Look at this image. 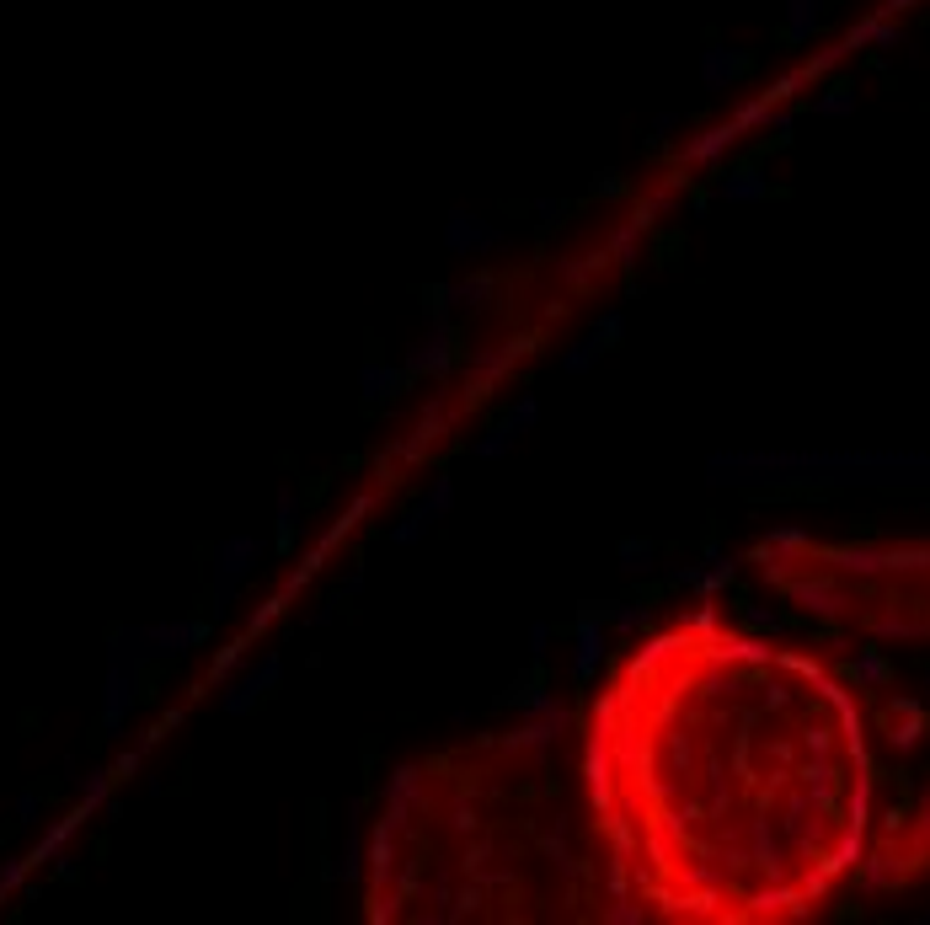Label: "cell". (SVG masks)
Here are the masks:
<instances>
[{"label": "cell", "mask_w": 930, "mask_h": 925, "mask_svg": "<svg viewBox=\"0 0 930 925\" xmlns=\"http://www.w3.org/2000/svg\"><path fill=\"white\" fill-rule=\"evenodd\" d=\"M765 193H770V182H765V172H754V166H743V172H727V177L717 182V198H722V204H759Z\"/></svg>", "instance_id": "ac0fdd59"}, {"label": "cell", "mask_w": 930, "mask_h": 925, "mask_svg": "<svg viewBox=\"0 0 930 925\" xmlns=\"http://www.w3.org/2000/svg\"><path fill=\"white\" fill-rule=\"evenodd\" d=\"M604 621H610V605H604V599L578 610V626H572V669H567L578 690L594 680L599 664H604V647H610V626Z\"/></svg>", "instance_id": "52a82bcc"}, {"label": "cell", "mask_w": 930, "mask_h": 925, "mask_svg": "<svg viewBox=\"0 0 930 925\" xmlns=\"http://www.w3.org/2000/svg\"><path fill=\"white\" fill-rule=\"evenodd\" d=\"M556 214H562V204H556V198H540V204H535V220H540V225H556Z\"/></svg>", "instance_id": "f35d334b"}, {"label": "cell", "mask_w": 930, "mask_h": 925, "mask_svg": "<svg viewBox=\"0 0 930 925\" xmlns=\"http://www.w3.org/2000/svg\"><path fill=\"white\" fill-rule=\"evenodd\" d=\"M359 819H364V803L353 797V803H348V829H343V861L327 872L332 883H359V877H364V845H359V829L364 824Z\"/></svg>", "instance_id": "9a60e30c"}, {"label": "cell", "mask_w": 930, "mask_h": 925, "mask_svg": "<svg viewBox=\"0 0 930 925\" xmlns=\"http://www.w3.org/2000/svg\"><path fill=\"white\" fill-rule=\"evenodd\" d=\"M604 353H610V348H604L594 332H583L578 343H572V348L562 353V375H588V369H594V364L604 359Z\"/></svg>", "instance_id": "603a6c76"}, {"label": "cell", "mask_w": 930, "mask_h": 925, "mask_svg": "<svg viewBox=\"0 0 930 925\" xmlns=\"http://www.w3.org/2000/svg\"><path fill=\"white\" fill-rule=\"evenodd\" d=\"M717 487H930V450H722Z\"/></svg>", "instance_id": "3957f363"}, {"label": "cell", "mask_w": 930, "mask_h": 925, "mask_svg": "<svg viewBox=\"0 0 930 925\" xmlns=\"http://www.w3.org/2000/svg\"><path fill=\"white\" fill-rule=\"evenodd\" d=\"M920 925H930V909H925V915H920Z\"/></svg>", "instance_id": "b9f144b4"}, {"label": "cell", "mask_w": 930, "mask_h": 925, "mask_svg": "<svg viewBox=\"0 0 930 925\" xmlns=\"http://www.w3.org/2000/svg\"><path fill=\"white\" fill-rule=\"evenodd\" d=\"M139 674L134 664H123V658H107V674H102V701H97V722L107 738H123V728H129L134 706H139Z\"/></svg>", "instance_id": "8992f818"}, {"label": "cell", "mask_w": 930, "mask_h": 925, "mask_svg": "<svg viewBox=\"0 0 930 925\" xmlns=\"http://www.w3.org/2000/svg\"><path fill=\"white\" fill-rule=\"evenodd\" d=\"M407 369L401 364H380V359H369L359 364V396H364V407H391L401 391H407Z\"/></svg>", "instance_id": "5bb4252c"}, {"label": "cell", "mask_w": 930, "mask_h": 925, "mask_svg": "<svg viewBox=\"0 0 930 925\" xmlns=\"http://www.w3.org/2000/svg\"><path fill=\"white\" fill-rule=\"evenodd\" d=\"M284 674V658L278 653H268V658H257L252 669L241 674V680H225V696H220V706L230 717H246V712H257V701L273 690V680Z\"/></svg>", "instance_id": "30bf717a"}, {"label": "cell", "mask_w": 930, "mask_h": 925, "mask_svg": "<svg viewBox=\"0 0 930 925\" xmlns=\"http://www.w3.org/2000/svg\"><path fill=\"white\" fill-rule=\"evenodd\" d=\"M615 557H620V573L647 578V573L658 567V546H653V541H642V535H631V541H620V546H615Z\"/></svg>", "instance_id": "7402d4cb"}, {"label": "cell", "mask_w": 930, "mask_h": 925, "mask_svg": "<svg viewBox=\"0 0 930 925\" xmlns=\"http://www.w3.org/2000/svg\"><path fill=\"white\" fill-rule=\"evenodd\" d=\"M145 637L155 658H188L193 647L209 642V621H155L145 626Z\"/></svg>", "instance_id": "7c38bea8"}, {"label": "cell", "mask_w": 930, "mask_h": 925, "mask_svg": "<svg viewBox=\"0 0 930 925\" xmlns=\"http://www.w3.org/2000/svg\"><path fill=\"white\" fill-rule=\"evenodd\" d=\"M428 530H433V514H428L423 503H417L412 514H407V519H401L396 530H391V546H417V541H423Z\"/></svg>", "instance_id": "484cf974"}, {"label": "cell", "mask_w": 930, "mask_h": 925, "mask_svg": "<svg viewBox=\"0 0 930 925\" xmlns=\"http://www.w3.org/2000/svg\"><path fill=\"white\" fill-rule=\"evenodd\" d=\"M503 706H508V712H540V706H551L546 674H540V669H524L519 680L503 690Z\"/></svg>", "instance_id": "e0dca14e"}, {"label": "cell", "mask_w": 930, "mask_h": 925, "mask_svg": "<svg viewBox=\"0 0 930 925\" xmlns=\"http://www.w3.org/2000/svg\"><path fill=\"white\" fill-rule=\"evenodd\" d=\"M733 578H738V562L727 557V551H717V546H711V551H706V562L695 567V583H690V594H701V599H717V594H722V589H727V583H733Z\"/></svg>", "instance_id": "2e32d148"}, {"label": "cell", "mask_w": 930, "mask_h": 925, "mask_svg": "<svg viewBox=\"0 0 930 925\" xmlns=\"http://www.w3.org/2000/svg\"><path fill=\"white\" fill-rule=\"evenodd\" d=\"M444 246L455 257H487V252L503 246V230L492 220H482V214H471V209H455L444 220Z\"/></svg>", "instance_id": "8fae6325"}, {"label": "cell", "mask_w": 930, "mask_h": 925, "mask_svg": "<svg viewBox=\"0 0 930 925\" xmlns=\"http://www.w3.org/2000/svg\"><path fill=\"white\" fill-rule=\"evenodd\" d=\"M11 808H17L22 824H38V819H43V797H38V792H17V803H11Z\"/></svg>", "instance_id": "8d00e7d4"}, {"label": "cell", "mask_w": 930, "mask_h": 925, "mask_svg": "<svg viewBox=\"0 0 930 925\" xmlns=\"http://www.w3.org/2000/svg\"><path fill=\"white\" fill-rule=\"evenodd\" d=\"M546 653H551V621H535L530 626V658L535 664H546Z\"/></svg>", "instance_id": "d590c367"}, {"label": "cell", "mask_w": 930, "mask_h": 925, "mask_svg": "<svg viewBox=\"0 0 930 925\" xmlns=\"http://www.w3.org/2000/svg\"><path fill=\"white\" fill-rule=\"evenodd\" d=\"M588 332H594L604 348H615V343H620V332H626V311H620V305H615V311H604V316H599Z\"/></svg>", "instance_id": "1f68e13d"}, {"label": "cell", "mask_w": 930, "mask_h": 925, "mask_svg": "<svg viewBox=\"0 0 930 925\" xmlns=\"http://www.w3.org/2000/svg\"><path fill=\"white\" fill-rule=\"evenodd\" d=\"M236 664H246V642H236V647H225L220 658H214V680H230V674H236Z\"/></svg>", "instance_id": "836d02e7"}, {"label": "cell", "mask_w": 930, "mask_h": 925, "mask_svg": "<svg viewBox=\"0 0 930 925\" xmlns=\"http://www.w3.org/2000/svg\"><path fill=\"white\" fill-rule=\"evenodd\" d=\"M925 706H930V669H925Z\"/></svg>", "instance_id": "60d3db41"}, {"label": "cell", "mask_w": 930, "mask_h": 925, "mask_svg": "<svg viewBox=\"0 0 930 925\" xmlns=\"http://www.w3.org/2000/svg\"><path fill=\"white\" fill-rule=\"evenodd\" d=\"M594 193H599V198H615V193H620V177H615V172H604V177L594 182Z\"/></svg>", "instance_id": "ab89813d"}, {"label": "cell", "mask_w": 930, "mask_h": 925, "mask_svg": "<svg viewBox=\"0 0 930 925\" xmlns=\"http://www.w3.org/2000/svg\"><path fill=\"white\" fill-rule=\"evenodd\" d=\"M449 503H455V476H433V487L423 492V508H428L433 519H439Z\"/></svg>", "instance_id": "f546056e"}, {"label": "cell", "mask_w": 930, "mask_h": 925, "mask_svg": "<svg viewBox=\"0 0 930 925\" xmlns=\"http://www.w3.org/2000/svg\"><path fill=\"white\" fill-rule=\"evenodd\" d=\"M257 562H262V541H257V535H225V541L214 546V562H209V615H214V621L230 615L241 583L257 573Z\"/></svg>", "instance_id": "5b68a950"}, {"label": "cell", "mask_w": 930, "mask_h": 925, "mask_svg": "<svg viewBox=\"0 0 930 925\" xmlns=\"http://www.w3.org/2000/svg\"><path fill=\"white\" fill-rule=\"evenodd\" d=\"M300 524H305V503H300V492H294V487H284V492H278V519H273L278 551H294V541H300Z\"/></svg>", "instance_id": "ffe728a7"}, {"label": "cell", "mask_w": 930, "mask_h": 925, "mask_svg": "<svg viewBox=\"0 0 930 925\" xmlns=\"http://www.w3.org/2000/svg\"><path fill=\"white\" fill-rule=\"evenodd\" d=\"M610 637H637V631L647 626V605L642 599H626V605H610Z\"/></svg>", "instance_id": "d4e9b609"}, {"label": "cell", "mask_w": 930, "mask_h": 925, "mask_svg": "<svg viewBox=\"0 0 930 925\" xmlns=\"http://www.w3.org/2000/svg\"><path fill=\"white\" fill-rule=\"evenodd\" d=\"M514 444H519V428L503 418V423H492L487 434L476 439V460H503L508 450H514Z\"/></svg>", "instance_id": "cb8c5ba5"}, {"label": "cell", "mask_w": 930, "mask_h": 925, "mask_svg": "<svg viewBox=\"0 0 930 925\" xmlns=\"http://www.w3.org/2000/svg\"><path fill=\"white\" fill-rule=\"evenodd\" d=\"M850 107H856V97H850V91H834V97L818 102V113H824V118H845Z\"/></svg>", "instance_id": "74e56055"}, {"label": "cell", "mask_w": 930, "mask_h": 925, "mask_svg": "<svg viewBox=\"0 0 930 925\" xmlns=\"http://www.w3.org/2000/svg\"><path fill=\"white\" fill-rule=\"evenodd\" d=\"M401 369L417 380V375H428V380H444L449 369H455V327L449 321H428V332L417 337V343L407 348V359H401Z\"/></svg>", "instance_id": "9c48e42d"}, {"label": "cell", "mask_w": 930, "mask_h": 925, "mask_svg": "<svg viewBox=\"0 0 930 925\" xmlns=\"http://www.w3.org/2000/svg\"><path fill=\"white\" fill-rule=\"evenodd\" d=\"M567 728H572V712H567L562 701H551V706H540V712H524L519 728L498 738V754H535V749H551Z\"/></svg>", "instance_id": "ba28073f"}, {"label": "cell", "mask_w": 930, "mask_h": 925, "mask_svg": "<svg viewBox=\"0 0 930 925\" xmlns=\"http://www.w3.org/2000/svg\"><path fill=\"white\" fill-rule=\"evenodd\" d=\"M925 712H930V706L914 701V696H893V701H888V744H893L898 754L920 749V738H925Z\"/></svg>", "instance_id": "4fadbf2b"}, {"label": "cell", "mask_w": 930, "mask_h": 925, "mask_svg": "<svg viewBox=\"0 0 930 925\" xmlns=\"http://www.w3.org/2000/svg\"><path fill=\"white\" fill-rule=\"evenodd\" d=\"M797 546H808V530H797V524H781L759 541V551H797Z\"/></svg>", "instance_id": "4dcf8cb0"}, {"label": "cell", "mask_w": 930, "mask_h": 925, "mask_svg": "<svg viewBox=\"0 0 930 925\" xmlns=\"http://www.w3.org/2000/svg\"><path fill=\"white\" fill-rule=\"evenodd\" d=\"M615 893L663 920H802L861 867L872 760L850 685L797 647L653 631L594 701Z\"/></svg>", "instance_id": "6da1fadb"}, {"label": "cell", "mask_w": 930, "mask_h": 925, "mask_svg": "<svg viewBox=\"0 0 930 925\" xmlns=\"http://www.w3.org/2000/svg\"><path fill=\"white\" fill-rule=\"evenodd\" d=\"M743 70V59L738 54H706V65H701V75H706V86H722V81H733V75Z\"/></svg>", "instance_id": "4316f807"}, {"label": "cell", "mask_w": 930, "mask_h": 925, "mask_svg": "<svg viewBox=\"0 0 930 925\" xmlns=\"http://www.w3.org/2000/svg\"><path fill=\"white\" fill-rule=\"evenodd\" d=\"M727 145H733V129H711L706 140H695V150H690V161H695V166H706V161H717V156H722Z\"/></svg>", "instance_id": "f1b7e54d"}, {"label": "cell", "mask_w": 930, "mask_h": 925, "mask_svg": "<svg viewBox=\"0 0 930 925\" xmlns=\"http://www.w3.org/2000/svg\"><path fill=\"white\" fill-rule=\"evenodd\" d=\"M107 781H113V770L107 765H91L86 776H81V808H97L102 797H107Z\"/></svg>", "instance_id": "83f0119b"}, {"label": "cell", "mask_w": 930, "mask_h": 925, "mask_svg": "<svg viewBox=\"0 0 930 925\" xmlns=\"http://www.w3.org/2000/svg\"><path fill=\"white\" fill-rule=\"evenodd\" d=\"M850 680H856L861 690H888L893 685V664L877 653V647H861L856 664H850Z\"/></svg>", "instance_id": "44dd1931"}, {"label": "cell", "mask_w": 930, "mask_h": 925, "mask_svg": "<svg viewBox=\"0 0 930 925\" xmlns=\"http://www.w3.org/2000/svg\"><path fill=\"white\" fill-rule=\"evenodd\" d=\"M925 861H930V781H925V792H920V808H914V819L898 829L888 845H877V851L866 856L861 883L872 888V893L898 888V883H909V872L925 867Z\"/></svg>", "instance_id": "277c9868"}, {"label": "cell", "mask_w": 930, "mask_h": 925, "mask_svg": "<svg viewBox=\"0 0 930 925\" xmlns=\"http://www.w3.org/2000/svg\"><path fill=\"white\" fill-rule=\"evenodd\" d=\"M444 295H449V311H487V305L498 300V284H492L487 273H476V279L444 284Z\"/></svg>", "instance_id": "d6986e66"}, {"label": "cell", "mask_w": 930, "mask_h": 925, "mask_svg": "<svg viewBox=\"0 0 930 925\" xmlns=\"http://www.w3.org/2000/svg\"><path fill=\"white\" fill-rule=\"evenodd\" d=\"M813 22H818V0H792V38H808L813 33Z\"/></svg>", "instance_id": "d6a6232c"}, {"label": "cell", "mask_w": 930, "mask_h": 925, "mask_svg": "<svg viewBox=\"0 0 930 925\" xmlns=\"http://www.w3.org/2000/svg\"><path fill=\"white\" fill-rule=\"evenodd\" d=\"M765 583L797 610L872 637H930V541H861V546H797L754 551Z\"/></svg>", "instance_id": "7a4b0ae2"}, {"label": "cell", "mask_w": 930, "mask_h": 925, "mask_svg": "<svg viewBox=\"0 0 930 925\" xmlns=\"http://www.w3.org/2000/svg\"><path fill=\"white\" fill-rule=\"evenodd\" d=\"M743 626H749V631H775V626H781V615L765 610V605H743Z\"/></svg>", "instance_id": "e575fe53"}]
</instances>
